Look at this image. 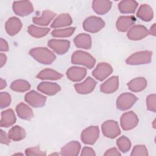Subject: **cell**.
I'll return each instance as SVG.
<instances>
[{"mask_svg":"<svg viewBox=\"0 0 156 156\" xmlns=\"http://www.w3.org/2000/svg\"><path fill=\"white\" fill-rule=\"evenodd\" d=\"M24 100L30 106L34 108H40L45 105L46 97L34 90H32L26 94Z\"/></svg>","mask_w":156,"mask_h":156,"instance_id":"cell-9","label":"cell"},{"mask_svg":"<svg viewBox=\"0 0 156 156\" xmlns=\"http://www.w3.org/2000/svg\"><path fill=\"white\" fill-rule=\"evenodd\" d=\"M29 54L38 62L44 65H50L56 58V56L52 51L44 47L33 48Z\"/></svg>","mask_w":156,"mask_h":156,"instance_id":"cell-1","label":"cell"},{"mask_svg":"<svg viewBox=\"0 0 156 156\" xmlns=\"http://www.w3.org/2000/svg\"><path fill=\"white\" fill-rule=\"evenodd\" d=\"M25 154L27 156L31 155H46V153L42 151L38 146H35L33 147L27 148L25 151Z\"/></svg>","mask_w":156,"mask_h":156,"instance_id":"cell-39","label":"cell"},{"mask_svg":"<svg viewBox=\"0 0 156 156\" xmlns=\"http://www.w3.org/2000/svg\"><path fill=\"white\" fill-rule=\"evenodd\" d=\"M149 35V31L147 28L140 24L135 25L132 26L128 31L127 35V37L131 40L134 41L140 40L143 38H145Z\"/></svg>","mask_w":156,"mask_h":156,"instance_id":"cell-13","label":"cell"},{"mask_svg":"<svg viewBox=\"0 0 156 156\" xmlns=\"http://www.w3.org/2000/svg\"><path fill=\"white\" fill-rule=\"evenodd\" d=\"M149 34L152 35L153 36H155V23L153 24V25L151 27L150 30L149 31Z\"/></svg>","mask_w":156,"mask_h":156,"instance_id":"cell-45","label":"cell"},{"mask_svg":"<svg viewBox=\"0 0 156 156\" xmlns=\"http://www.w3.org/2000/svg\"><path fill=\"white\" fill-rule=\"evenodd\" d=\"M71 62L73 64L83 65L89 69H91L96 63V60L89 53L78 50L72 54Z\"/></svg>","mask_w":156,"mask_h":156,"instance_id":"cell-2","label":"cell"},{"mask_svg":"<svg viewBox=\"0 0 156 156\" xmlns=\"http://www.w3.org/2000/svg\"><path fill=\"white\" fill-rule=\"evenodd\" d=\"M0 43H1V46H0V50L1 51H9V45L7 42L4 40L3 38H1L0 40Z\"/></svg>","mask_w":156,"mask_h":156,"instance_id":"cell-43","label":"cell"},{"mask_svg":"<svg viewBox=\"0 0 156 156\" xmlns=\"http://www.w3.org/2000/svg\"><path fill=\"white\" fill-rule=\"evenodd\" d=\"M112 2L106 0H94L92 2L93 10L98 15H104L111 9Z\"/></svg>","mask_w":156,"mask_h":156,"instance_id":"cell-22","label":"cell"},{"mask_svg":"<svg viewBox=\"0 0 156 156\" xmlns=\"http://www.w3.org/2000/svg\"><path fill=\"white\" fill-rule=\"evenodd\" d=\"M37 90L48 96H53L60 91L61 87L57 83L42 82L38 85Z\"/></svg>","mask_w":156,"mask_h":156,"instance_id":"cell-17","label":"cell"},{"mask_svg":"<svg viewBox=\"0 0 156 156\" xmlns=\"http://www.w3.org/2000/svg\"><path fill=\"white\" fill-rule=\"evenodd\" d=\"M127 86L129 89L133 92H140L147 87V80L144 77H136L130 80Z\"/></svg>","mask_w":156,"mask_h":156,"instance_id":"cell-30","label":"cell"},{"mask_svg":"<svg viewBox=\"0 0 156 156\" xmlns=\"http://www.w3.org/2000/svg\"><path fill=\"white\" fill-rule=\"evenodd\" d=\"M12 8L14 13L20 16H27L34 12L33 5L29 1H14Z\"/></svg>","mask_w":156,"mask_h":156,"instance_id":"cell-10","label":"cell"},{"mask_svg":"<svg viewBox=\"0 0 156 156\" xmlns=\"http://www.w3.org/2000/svg\"><path fill=\"white\" fill-rule=\"evenodd\" d=\"M10 88L14 91L23 93L29 90L30 88V85L25 80L18 79L12 82Z\"/></svg>","mask_w":156,"mask_h":156,"instance_id":"cell-32","label":"cell"},{"mask_svg":"<svg viewBox=\"0 0 156 156\" xmlns=\"http://www.w3.org/2000/svg\"><path fill=\"white\" fill-rule=\"evenodd\" d=\"M0 80H1V88H0V89H1V90H2L3 88H4L6 87L7 83H6L5 80H3L2 78H1Z\"/></svg>","mask_w":156,"mask_h":156,"instance_id":"cell-46","label":"cell"},{"mask_svg":"<svg viewBox=\"0 0 156 156\" xmlns=\"http://www.w3.org/2000/svg\"><path fill=\"white\" fill-rule=\"evenodd\" d=\"M130 155L132 156H147L149 154L144 144H138L133 147Z\"/></svg>","mask_w":156,"mask_h":156,"instance_id":"cell-36","label":"cell"},{"mask_svg":"<svg viewBox=\"0 0 156 156\" xmlns=\"http://www.w3.org/2000/svg\"><path fill=\"white\" fill-rule=\"evenodd\" d=\"M81 148L80 144L77 141H72L62 147L60 154L63 156H77Z\"/></svg>","mask_w":156,"mask_h":156,"instance_id":"cell-19","label":"cell"},{"mask_svg":"<svg viewBox=\"0 0 156 156\" xmlns=\"http://www.w3.org/2000/svg\"><path fill=\"white\" fill-rule=\"evenodd\" d=\"M152 52L149 51L136 52L130 55L126 60V63L129 65H138L148 64L152 60Z\"/></svg>","mask_w":156,"mask_h":156,"instance_id":"cell-3","label":"cell"},{"mask_svg":"<svg viewBox=\"0 0 156 156\" xmlns=\"http://www.w3.org/2000/svg\"><path fill=\"white\" fill-rule=\"evenodd\" d=\"M21 27L22 23L21 20L15 16L9 18L5 24L6 32L10 36H13L17 34L21 29Z\"/></svg>","mask_w":156,"mask_h":156,"instance_id":"cell-15","label":"cell"},{"mask_svg":"<svg viewBox=\"0 0 156 156\" xmlns=\"http://www.w3.org/2000/svg\"><path fill=\"white\" fill-rule=\"evenodd\" d=\"M11 102L10 95L7 92L0 93V107L1 108H4L10 105Z\"/></svg>","mask_w":156,"mask_h":156,"instance_id":"cell-37","label":"cell"},{"mask_svg":"<svg viewBox=\"0 0 156 156\" xmlns=\"http://www.w3.org/2000/svg\"><path fill=\"white\" fill-rule=\"evenodd\" d=\"M73 23L72 18L68 13L59 15L51 24V27L56 29L62 27H66L71 25Z\"/></svg>","mask_w":156,"mask_h":156,"instance_id":"cell-28","label":"cell"},{"mask_svg":"<svg viewBox=\"0 0 156 156\" xmlns=\"http://www.w3.org/2000/svg\"><path fill=\"white\" fill-rule=\"evenodd\" d=\"M1 133V138H0V142L1 144H9L10 142V139L9 138V136L6 134V133L2 130V129L0 130Z\"/></svg>","mask_w":156,"mask_h":156,"instance_id":"cell-40","label":"cell"},{"mask_svg":"<svg viewBox=\"0 0 156 156\" xmlns=\"http://www.w3.org/2000/svg\"><path fill=\"white\" fill-rule=\"evenodd\" d=\"M135 21L136 18L133 16H121L116 23V27L118 31L125 32Z\"/></svg>","mask_w":156,"mask_h":156,"instance_id":"cell-20","label":"cell"},{"mask_svg":"<svg viewBox=\"0 0 156 156\" xmlns=\"http://www.w3.org/2000/svg\"><path fill=\"white\" fill-rule=\"evenodd\" d=\"M119 86L118 76H113L107 79L105 82L100 86V90L101 92L106 94L113 93L116 91Z\"/></svg>","mask_w":156,"mask_h":156,"instance_id":"cell-18","label":"cell"},{"mask_svg":"<svg viewBox=\"0 0 156 156\" xmlns=\"http://www.w3.org/2000/svg\"><path fill=\"white\" fill-rule=\"evenodd\" d=\"M74 43L78 48L90 49L91 47V38L89 34H80L74 38Z\"/></svg>","mask_w":156,"mask_h":156,"instance_id":"cell-24","label":"cell"},{"mask_svg":"<svg viewBox=\"0 0 156 156\" xmlns=\"http://www.w3.org/2000/svg\"><path fill=\"white\" fill-rule=\"evenodd\" d=\"M48 27H40L34 25H30L27 27V32L33 37L41 38L46 36L49 32Z\"/></svg>","mask_w":156,"mask_h":156,"instance_id":"cell-33","label":"cell"},{"mask_svg":"<svg viewBox=\"0 0 156 156\" xmlns=\"http://www.w3.org/2000/svg\"><path fill=\"white\" fill-rule=\"evenodd\" d=\"M113 72L112 66L105 62L99 63L93 71L92 75L99 81H102L108 77Z\"/></svg>","mask_w":156,"mask_h":156,"instance_id":"cell-11","label":"cell"},{"mask_svg":"<svg viewBox=\"0 0 156 156\" xmlns=\"http://www.w3.org/2000/svg\"><path fill=\"white\" fill-rule=\"evenodd\" d=\"M14 155H23V154H15Z\"/></svg>","mask_w":156,"mask_h":156,"instance_id":"cell-47","label":"cell"},{"mask_svg":"<svg viewBox=\"0 0 156 156\" xmlns=\"http://www.w3.org/2000/svg\"><path fill=\"white\" fill-rule=\"evenodd\" d=\"M156 96L155 94H149L146 98L147 108L153 112H156Z\"/></svg>","mask_w":156,"mask_h":156,"instance_id":"cell-38","label":"cell"},{"mask_svg":"<svg viewBox=\"0 0 156 156\" xmlns=\"http://www.w3.org/2000/svg\"><path fill=\"white\" fill-rule=\"evenodd\" d=\"M101 129L103 135L111 139L115 138L121 134V130L118 123L114 120L105 121L102 124Z\"/></svg>","mask_w":156,"mask_h":156,"instance_id":"cell-6","label":"cell"},{"mask_svg":"<svg viewBox=\"0 0 156 156\" xmlns=\"http://www.w3.org/2000/svg\"><path fill=\"white\" fill-rule=\"evenodd\" d=\"M68 79L73 82H79L87 75V69L79 66H71L66 73Z\"/></svg>","mask_w":156,"mask_h":156,"instance_id":"cell-16","label":"cell"},{"mask_svg":"<svg viewBox=\"0 0 156 156\" xmlns=\"http://www.w3.org/2000/svg\"><path fill=\"white\" fill-rule=\"evenodd\" d=\"M116 145L121 152L122 153H126L130 149L131 142L127 137L122 136L117 140Z\"/></svg>","mask_w":156,"mask_h":156,"instance_id":"cell-35","label":"cell"},{"mask_svg":"<svg viewBox=\"0 0 156 156\" xmlns=\"http://www.w3.org/2000/svg\"><path fill=\"white\" fill-rule=\"evenodd\" d=\"M56 13L48 10L43 12L41 16H35L32 18V22L39 26H48L52 19L55 16Z\"/></svg>","mask_w":156,"mask_h":156,"instance_id":"cell-23","label":"cell"},{"mask_svg":"<svg viewBox=\"0 0 156 156\" xmlns=\"http://www.w3.org/2000/svg\"><path fill=\"white\" fill-rule=\"evenodd\" d=\"M18 116L23 119L30 120L34 116V113L30 107L23 102L18 104L16 107Z\"/></svg>","mask_w":156,"mask_h":156,"instance_id":"cell-26","label":"cell"},{"mask_svg":"<svg viewBox=\"0 0 156 156\" xmlns=\"http://www.w3.org/2000/svg\"><path fill=\"white\" fill-rule=\"evenodd\" d=\"M105 26V22L99 17L91 16L87 18L83 23V29L90 33H97Z\"/></svg>","mask_w":156,"mask_h":156,"instance_id":"cell-4","label":"cell"},{"mask_svg":"<svg viewBox=\"0 0 156 156\" xmlns=\"http://www.w3.org/2000/svg\"><path fill=\"white\" fill-rule=\"evenodd\" d=\"M63 75L54 70L49 68H46L41 70L37 75V78L41 79V80H58L62 77Z\"/></svg>","mask_w":156,"mask_h":156,"instance_id":"cell-29","label":"cell"},{"mask_svg":"<svg viewBox=\"0 0 156 156\" xmlns=\"http://www.w3.org/2000/svg\"><path fill=\"white\" fill-rule=\"evenodd\" d=\"M80 155L81 156H86V155L94 156L96 155V153L92 148L90 147H84L82 150Z\"/></svg>","mask_w":156,"mask_h":156,"instance_id":"cell-41","label":"cell"},{"mask_svg":"<svg viewBox=\"0 0 156 156\" xmlns=\"http://www.w3.org/2000/svg\"><path fill=\"white\" fill-rule=\"evenodd\" d=\"M138 98L130 93H124L119 95L116 100V108L119 110H127L130 108L136 102Z\"/></svg>","mask_w":156,"mask_h":156,"instance_id":"cell-5","label":"cell"},{"mask_svg":"<svg viewBox=\"0 0 156 156\" xmlns=\"http://www.w3.org/2000/svg\"><path fill=\"white\" fill-rule=\"evenodd\" d=\"M48 46L58 55L65 54L70 47V41L66 40L52 39L48 42Z\"/></svg>","mask_w":156,"mask_h":156,"instance_id":"cell-12","label":"cell"},{"mask_svg":"<svg viewBox=\"0 0 156 156\" xmlns=\"http://www.w3.org/2000/svg\"><path fill=\"white\" fill-rule=\"evenodd\" d=\"M16 121V116L12 109H7L1 112L0 121V126L1 127H9L13 125Z\"/></svg>","mask_w":156,"mask_h":156,"instance_id":"cell-21","label":"cell"},{"mask_svg":"<svg viewBox=\"0 0 156 156\" xmlns=\"http://www.w3.org/2000/svg\"><path fill=\"white\" fill-rule=\"evenodd\" d=\"M136 16L144 21H150L154 16L152 9L148 4H142L137 11Z\"/></svg>","mask_w":156,"mask_h":156,"instance_id":"cell-25","label":"cell"},{"mask_svg":"<svg viewBox=\"0 0 156 156\" xmlns=\"http://www.w3.org/2000/svg\"><path fill=\"white\" fill-rule=\"evenodd\" d=\"M138 3L133 0L121 1L118 4V9L122 13H134Z\"/></svg>","mask_w":156,"mask_h":156,"instance_id":"cell-27","label":"cell"},{"mask_svg":"<svg viewBox=\"0 0 156 156\" xmlns=\"http://www.w3.org/2000/svg\"><path fill=\"white\" fill-rule=\"evenodd\" d=\"M7 60V57L6 55L3 54V53H1L0 54V63H1V67L2 68L5 63Z\"/></svg>","mask_w":156,"mask_h":156,"instance_id":"cell-44","label":"cell"},{"mask_svg":"<svg viewBox=\"0 0 156 156\" xmlns=\"http://www.w3.org/2000/svg\"><path fill=\"white\" fill-rule=\"evenodd\" d=\"M97 82L91 77H88L82 83H76V91L81 94H87L91 93L96 87Z\"/></svg>","mask_w":156,"mask_h":156,"instance_id":"cell-14","label":"cell"},{"mask_svg":"<svg viewBox=\"0 0 156 156\" xmlns=\"http://www.w3.org/2000/svg\"><path fill=\"white\" fill-rule=\"evenodd\" d=\"M26 133L25 130L21 126H15L12 127L8 132L9 138L15 141H18L23 140L26 137Z\"/></svg>","mask_w":156,"mask_h":156,"instance_id":"cell-31","label":"cell"},{"mask_svg":"<svg viewBox=\"0 0 156 156\" xmlns=\"http://www.w3.org/2000/svg\"><path fill=\"white\" fill-rule=\"evenodd\" d=\"M99 136V129L98 126H90L81 133L80 139L85 144H94Z\"/></svg>","mask_w":156,"mask_h":156,"instance_id":"cell-7","label":"cell"},{"mask_svg":"<svg viewBox=\"0 0 156 156\" xmlns=\"http://www.w3.org/2000/svg\"><path fill=\"white\" fill-rule=\"evenodd\" d=\"M138 118L133 111L123 113L120 118L121 126L124 130H130L135 128L138 124Z\"/></svg>","mask_w":156,"mask_h":156,"instance_id":"cell-8","label":"cell"},{"mask_svg":"<svg viewBox=\"0 0 156 156\" xmlns=\"http://www.w3.org/2000/svg\"><path fill=\"white\" fill-rule=\"evenodd\" d=\"M76 27H70L65 29H55L51 32V35L54 37L57 38H65L71 37L74 32Z\"/></svg>","mask_w":156,"mask_h":156,"instance_id":"cell-34","label":"cell"},{"mask_svg":"<svg viewBox=\"0 0 156 156\" xmlns=\"http://www.w3.org/2000/svg\"><path fill=\"white\" fill-rule=\"evenodd\" d=\"M104 156H112V155H121V153L116 147H112L110 148L105 151V152L104 154Z\"/></svg>","mask_w":156,"mask_h":156,"instance_id":"cell-42","label":"cell"}]
</instances>
